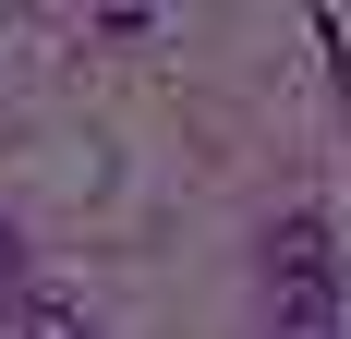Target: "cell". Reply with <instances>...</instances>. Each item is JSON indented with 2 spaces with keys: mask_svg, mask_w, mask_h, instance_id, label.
Here are the masks:
<instances>
[{
  "mask_svg": "<svg viewBox=\"0 0 351 339\" xmlns=\"http://www.w3.org/2000/svg\"><path fill=\"white\" fill-rule=\"evenodd\" d=\"M25 339H97V327H85V303H61V291H36V303H25Z\"/></svg>",
  "mask_w": 351,
  "mask_h": 339,
  "instance_id": "7a4b0ae2",
  "label": "cell"
},
{
  "mask_svg": "<svg viewBox=\"0 0 351 339\" xmlns=\"http://www.w3.org/2000/svg\"><path fill=\"white\" fill-rule=\"evenodd\" d=\"M12 267H25V242H12V231H0V291H12Z\"/></svg>",
  "mask_w": 351,
  "mask_h": 339,
  "instance_id": "3957f363",
  "label": "cell"
},
{
  "mask_svg": "<svg viewBox=\"0 0 351 339\" xmlns=\"http://www.w3.org/2000/svg\"><path fill=\"white\" fill-rule=\"evenodd\" d=\"M267 303H279V339H339V231L327 218H279Z\"/></svg>",
  "mask_w": 351,
  "mask_h": 339,
  "instance_id": "6da1fadb",
  "label": "cell"
}]
</instances>
